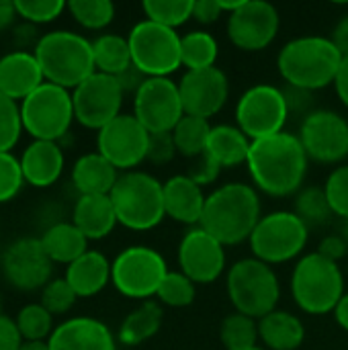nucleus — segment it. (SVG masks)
Wrapping results in <instances>:
<instances>
[{
	"mask_svg": "<svg viewBox=\"0 0 348 350\" xmlns=\"http://www.w3.org/2000/svg\"><path fill=\"white\" fill-rule=\"evenodd\" d=\"M308 162L310 158L299 137L281 131L252 142L246 166L260 193L269 197H289L302 189L308 174Z\"/></svg>",
	"mask_w": 348,
	"mask_h": 350,
	"instance_id": "1",
	"label": "nucleus"
},
{
	"mask_svg": "<svg viewBox=\"0 0 348 350\" xmlns=\"http://www.w3.org/2000/svg\"><path fill=\"white\" fill-rule=\"evenodd\" d=\"M260 195L246 183H228L207 195L201 228L224 246L248 242L260 221Z\"/></svg>",
	"mask_w": 348,
	"mask_h": 350,
	"instance_id": "2",
	"label": "nucleus"
},
{
	"mask_svg": "<svg viewBox=\"0 0 348 350\" xmlns=\"http://www.w3.org/2000/svg\"><path fill=\"white\" fill-rule=\"evenodd\" d=\"M343 53L336 49L330 37L306 35L291 39L283 45L277 57V68L287 86L302 90H322L334 84Z\"/></svg>",
	"mask_w": 348,
	"mask_h": 350,
	"instance_id": "3",
	"label": "nucleus"
},
{
	"mask_svg": "<svg viewBox=\"0 0 348 350\" xmlns=\"http://www.w3.org/2000/svg\"><path fill=\"white\" fill-rule=\"evenodd\" d=\"M35 57L49 84L74 90L96 72L92 41L74 31H49L39 37Z\"/></svg>",
	"mask_w": 348,
	"mask_h": 350,
	"instance_id": "4",
	"label": "nucleus"
},
{
	"mask_svg": "<svg viewBox=\"0 0 348 350\" xmlns=\"http://www.w3.org/2000/svg\"><path fill=\"white\" fill-rule=\"evenodd\" d=\"M109 197L113 201L119 226L127 230L148 232L160 226L166 217L164 183L148 172L131 170L119 174V180Z\"/></svg>",
	"mask_w": 348,
	"mask_h": 350,
	"instance_id": "5",
	"label": "nucleus"
},
{
	"mask_svg": "<svg viewBox=\"0 0 348 350\" xmlns=\"http://www.w3.org/2000/svg\"><path fill=\"white\" fill-rule=\"evenodd\" d=\"M291 295L297 308L310 316L334 314L345 297V275L338 262L318 252L299 258L291 275Z\"/></svg>",
	"mask_w": 348,
	"mask_h": 350,
	"instance_id": "6",
	"label": "nucleus"
},
{
	"mask_svg": "<svg viewBox=\"0 0 348 350\" xmlns=\"http://www.w3.org/2000/svg\"><path fill=\"white\" fill-rule=\"evenodd\" d=\"M228 297L238 314L260 320L279 310L281 285L271 265L258 258H242L230 271L226 279Z\"/></svg>",
	"mask_w": 348,
	"mask_h": 350,
	"instance_id": "7",
	"label": "nucleus"
},
{
	"mask_svg": "<svg viewBox=\"0 0 348 350\" xmlns=\"http://www.w3.org/2000/svg\"><path fill=\"white\" fill-rule=\"evenodd\" d=\"M21 119L23 129L33 139L59 144L76 121L72 92L62 86L43 82L35 92L21 100Z\"/></svg>",
	"mask_w": 348,
	"mask_h": 350,
	"instance_id": "8",
	"label": "nucleus"
},
{
	"mask_svg": "<svg viewBox=\"0 0 348 350\" xmlns=\"http://www.w3.org/2000/svg\"><path fill=\"white\" fill-rule=\"evenodd\" d=\"M310 240V228L295 211H273L260 217L248 244L254 258L267 265H285L297 258Z\"/></svg>",
	"mask_w": 348,
	"mask_h": 350,
	"instance_id": "9",
	"label": "nucleus"
},
{
	"mask_svg": "<svg viewBox=\"0 0 348 350\" xmlns=\"http://www.w3.org/2000/svg\"><path fill=\"white\" fill-rule=\"evenodd\" d=\"M180 37L174 29L152 21H139L131 27L127 41L133 66L148 78H168L180 62Z\"/></svg>",
	"mask_w": 348,
	"mask_h": 350,
	"instance_id": "10",
	"label": "nucleus"
},
{
	"mask_svg": "<svg viewBox=\"0 0 348 350\" xmlns=\"http://www.w3.org/2000/svg\"><path fill=\"white\" fill-rule=\"evenodd\" d=\"M166 275V260L150 246H129L111 260V283L127 299L150 301Z\"/></svg>",
	"mask_w": 348,
	"mask_h": 350,
	"instance_id": "11",
	"label": "nucleus"
},
{
	"mask_svg": "<svg viewBox=\"0 0 348 350\" xmlns=\"http://www.w3.org/2000/svg\"><path fill=\"white\" fill-rule=\"evenodd\" d=\"M289 119L283 88L273 84H254L238 98L236 125L250 139H265L283 131Z\"/></svg>",
	"mask_w": 348,
	"mask_h": 350,
	"instance_id": "12",
	"label": "nucleus"
},
{
	"mask_svg": "<svg viewBox=\"0 0 348 350\" xmlns=\"http://www.w3.org/2000/svg\"><path fill=\"white\" fill-rule=\"evenodd\" d=\"M123 98L125 92L115 76L94 72L72 90L74 117L82 127L101 131L121 115Z\"/></svg>",
	"mask_w": 348,
	"mask_h": 350,
	"instance_id": "13",
	"label": "nucleus"
},
{
	"mask_svg": "<svg viewBox=\"0 0 348 350\" xmlns=\"http://www.w3.org/2000/svg\"><path fill=\"white\" fill-rule=\"evenodd\" d=\"M4 281L16 291H41L53 273V262L47 256L41 238H18L6 246L0 256Z\"/></svg>",
	"mask_w": 348,
	"mask_h": 350,
	"instance_id": "14",
	"label": "nucleus"
},
{
	"mask_svg": "<svg viewBox=\"0 0 348 350\" xmlns=\"http://www.w3.org/2000/svg\"><path fill=\"white\" fill-rule=\"evenodd\" d=\"M133 117L148 133H170L185 117L178 82L170 78H148L133 94Z\"/></svg>",
	"mask_w": 348,
	"mask_h": 350,
	"instance_id": "15",
	"label": "nucleus"
},
{
	"mask_svg": "<svg viewBox=\"0 0 348 350\" xmlns=\"http://www.w3.org/2000/svg\"><path fill=\"white\" fill-rule=\"evenodd\" d=\"M297 137L308 158L318 164H340L348 158V121L336 111H312L302 119Z\"/></svg>",
	"mask_w": 348,
	"mask_h": 350,
	"instance_id": "16",
	"label": "nucleus"
},
{
	"mask_svg": "<svg viewBox=\"0 0 348 350\" xmlns=\"http://www.w3.org/2000/svg\"><path fill=\"white\" fill-rule=\"evenodd\" d=\"M150 133L131 115H119L96 135V152L105 156L117 170L131 172L148 158Z\"/></svg>",
	"mask_w": 348,
	"mask_h": 350,
	"instance_id": "17",
	"label": "nucleus"
},
{
	"mask_svg": "<svg viewBox=\"0 0 348 350\" xmlns=\"http://www.w3.org/2000/svg\"><path fill=\"white\" fill-rule=\"evenodd\" d=\"M281 27V16L271 2L242 0L240 8L228 14V37L242 51L269 47Z\"/></svg>",
	"mask_w": 348,
	"mask_h": 350,
	"instance_id": "18",
	"label": "nucleus"
},
{
	"mask_svg": "<svg viewBox=\"0 0 348 350\" xmlns=\"http://www.w3.org/2000/svg\"><path fill=\"white\" fill-rule=\"evenodd\" d=\"M178 267L195 285L217 281L226 269V246L201 226L191 228L178 244Z\"/></svg>",
	"mask_w": 348,
	"mask_h": 350,
	"instance_id": "19",
	"label": "nucleus"
},
{
	"mask_svg": "<svg viewBox=\"0 0 348 350\" xmlns=\"http://www.w3.org/2000/svg\"><path fill=\"white\" fill-rule=\"evenodd\" d=\"M178 90L185 115L209 121L226 107L230 96V80L217 66L207 70H193L185 72L183 80L178 82Z\"/></svg>",
	"mask_w": 348,
	"mask_h": 350,
	"instance_id": "20",
	"label": "nucleus"
},
{
	"mask_svg": "<svg viewBox=\"0 0 348 350\" xmlns=\"http://www.w3.org/2000/svg\"><path fill=\"white\" fill-rule=\"evenodd\" d=\"M47 345L49 350H117V338L105 322L76 316L55 326Z\"/></svg>",
	"mask_w": 348,
	"mask_h": 350,
	"instance_id": "21",
	"label": "nucleus"
},
{
	"mask_svg": "<svg viewBox=\"0 0 348 350\" xmlns=\"http://www.w3.org/2000/svg\"><path fill=\"white\" fill-rule=\"evenodd\" d=\"M45 82L33 51L16 49L0 57V92L16 103L25 100Z\"/></svg>",
	"mask_w": 348,
	"mask_h": 350,
	"instance_id": "22",
	"label": "nucleus"
},
{
	"mask_svg": "<svg viewBox=\"0 0 348 350\" xmlns=\"http://www.w3.org/2000/svg\"><path fill=\"white\" fill-rule=\"evenodd\" d=\"M205 193L189 174H174L164 183V211L166 217L197 228L205 209Z\"/></svg>",
	"mask_w": 348,
	"mask_h": 350,
	"instance_id": "23",
	"label": "nucleus"
},
{
	"mask_svg": "<svg viewBox=\"0 0 348 350\" xmlns=\"http://www.w3.org/2000/svg\"><path fill=\"white\" fill-rule=\"evenodd\" d=\"M18 162L27 185L35 189H47L59 180L66 158L62 152V144L33 139L21 154Z\"/></svg>",
	"mask_w": 348,
	"mask_h": 350,
	"instance_id": "24",
	"label": "nucleus"
},
{
	"mask_svg": "<svg viewBox=\"0 0 348 350\" xmlns=\"http://www.w3.org/2000/svg\"><path fill=\"white\" fill-rule=\"evenodd\" d=\"M72 224L90 242L107 238L119 221L109 195H80L72 209Z\"/></svg>",
	"mask_w": 348,
	"mask_h": 350,
	"instance_id": "25",
	"label": "nucleus"
},
{
	"mask_svg": "<svg viewBox=\"0 0 348 350\" xmlns=\"http://www.w3.org/2000/svg\"><path fill=\"white\" fill-rule=\"evenodd\" d=\"M64 279L78 297H94L111 283V262L103 252L88 250L66 267Z\"/></svg>",
	"mask_w": 348,
	"mask_h": 350,
	"instance_id": "26",
	"label": "nucleus"
},
{
	"mask_svg": "<svg viewBox=\"0 0 348 350\" xmlns=\"http://www.w3.org/2000/svg\"><path fill=\"white\" fill-rule=\"evenodd\" d=\"M119 170L98 152L80 156L72 166V185L78 195H111Z\"/></svg>",
	"mask_w": 348,
	"mask_h": 350,
	"instance_id": "27",
	"label": "nucleus"
},
{
	"mask_svg": "<svg viewBox=\"0 0 348 350\" xmlns=\"http://www.w3.org/2000/svg\"><path fill=\"white\" fill-rule=\"evenodd\" d=\"M258 340L267 350H297L306 340V328L295 314L275 310L258 320Z\"/></svg>",
	"mask_w": 348,
	"mask_h": 350,
	"instance_id": "28",
	"label": "nucleus"
},
{
	"mask_svg": "<svg viewBox=\"0 0 348 350\" xmlns=\"http://www.w3.org/2000/svg\"><path fill=\"white\" fill-rule=\"evenodd\" d=\"M41 244L53 265L59 262L68 267L88 252L86 236L72 221H57L49 226L41 236Z\"/></svg>",
	"mask_w": 348,
	"mask_h": 350,
	"instance_id": "29",
	"label": "nucleus"
},
{
	"mask_svg": "<svg viewBox=\"0 0 348 350\" xmlns=\"http://www.w3.org/2000/svg\"><path fill=\"white\" fill-rule=\"evenodd\" d=\"M250 139L242 133L238 125H215L207 142V156H211L222 168H234L246 164L250 152Z\"/></svg>",
	"mask_w": 348,
	"mask_h": 350,
	"instance_id": "30",
	"label": "nucleus"
},
{
	"mask_svg": "<svg viewBox=\"0 0 348 350\" xmlns=\"http://www.w3.org/2000/svg\"><path fill=\"white\" fill-rule=\"evenodd\" d=\"M164 322V310L158 301H142L119 326L117 340L125 347H139L146 340L154 338Z\"/></svg>",
	"mask_w": 348,
	"mask_h": 350,
	"instance_id": "31",
	"label": "nucleus"
},
{
	"mask_svg": "<svg viewBox=\"0 0 348 350\" xmlns=\"http://www.w3.org/2000/svg\"><path fill=\"white\" fill-rule=\"evenodd\" d=\"M92 55H94V68L101 74L107 76H119L123 74L133 62H131V49L127 37L105 33L98 35L92 41Z\"/></svg>",
	"mask_w": 348,
	"mask_h": 350,
	"instance_id": "32",
	"label": "nucleus"
},
{
	"mask_svg": "<svg viewBox=\"0 0 348 350\" xmlns=\"http://www.w3.org/2000/svg\"><path fill=\"white\" fill-rule=\"evenodd\" d=\"M217 55L219 45L209 31H191L180 37V62L187 72L215 68Z\"/></svg>",
	"mask_w": 348,
	"mask_h": 350,
	"instance_id": "33",
	"label": "nucleus"
},
{
	"mask_svg": "<svg viewBox=\"0 0 348 350\" xmlns=\"http://www.w3.org/2000/svg\"><path fill=\"white\" fill-rule=\"evenodd\" d=\"M211 135V125L207 119L185 115L178 125L172 129V139L176 146V152L185 158H199L207 152V142Z\"/></svg>",
	"mask_w": 348,
	"mask_h": 350,
	"instance_id": "34",
	"label": "nucleus"
},
{
	"mask_svg": "<svg viewBox=\"0 0 348 350\" xmlns=\"http://www.w3.org/2000/svg\"><path fill=\"white\" fill-rule=\"evenodd\" d=\"M219 338L226 350H244L258 347V320L244 314H230L219 326Z\"/></svg>",
	"mask_w": 348,
	"mask_h": 350,
	"instance_id": "35",
	"label": "nucleus"
},
{
	"mask_svg": "<svg viewBox=\"0 0 348 350\" xmlns=\"http://www.w3.org/2000/svg\"><path fill=\"white\" fill-rule=\"evenodd\" d=\"M25 342H47L53 334V316L41 304H27L14 318Z\"/></svg>",
	"mask_w": 348,
	"mask_h": 350,
	"instance_id": "36",
	"label": "nucleus"
},
{
	"mask_svg": "<svg viewBox=\"0 0 348 350\" xmlns=\"http://www.w3.org/2000/svg\"><path fill=\"white\" fill-rule=\"evenodd\" d=\"M66 10L82 29L88 31H101L115 18V4L111 0H70Z\"/></svg>",
	"mask_w": 348,
	"mask_h": 350,
	"instance_id": "37",
	"label": "nucleus"
},
{
	"mask_svg": "<svg viewBox=\"0 0 348 350\" xmlns=\"http://www.w3.org/2000/svg\"><path fill=\"white\" fill-rule=\"evenodd\" d=\"M142 8L148 21L176 31L180 25L193 18L195 0H146Z\"/></svg>",
	"mask_w": 348,
	"mask_h": 350,
	"instance_id": "38",
	"label": "nucleus"
},
{
	"mask_svg": "<svg viewBox=\"0 0 348 350\" xmlns=\"http://www.w3.org/2000/svg\"><path fill=\"white\" fill-rule=\"evenodd\" d=\"M295 213L308 228H320L330 221L334 215L326 197V191L320 187H310L297 193L295 199Z\"/></svg>",
	"mask_w": 348,
	"mask_h": 350,
	"instance_id": "39",
	"label": "nucleus"
},
{
	"mask_svg": "<svg viewBox=\"0 0 348 350\" xmlns=\"http://www.w3.org/2000/svg\"><path fill=\"white\" fill-rule=\"evenodd\" d=\"M158 304L168 308H189L197 297V285L180 271H168L158 293Z\"/></svg>",
	"mask_w": 348,
	"mask_h": 350,
	"instance_id": "40",
	"label": "nucleus"
},
{
	"mask_svg": "<svg viewBox=\"0 0 348 350\" xmlns=\"http://www.w3.org/2000/svg\"><path fill=\"white\" fill-rule=\"evenodd\" d=\"M23 131L21 103L0 92V152H10L18 144Z\"/></svg>",
	"mask_w": 348,
	"mask_h": 350,
	"instance_id": "41",
	"label": "nucleus"
},
{
	"mask_svg": "<svg viewBox=\"0 0 348 350\" xmlns=\"http://www.w3.org/2000/svg\"><path fill=\"white\" fill-rule=\"evenodd\" d=\"M16 14L31 25H47L62 16L68 8L64 0H14Z\"/></svg>",
	"mask_w": 348,
	"mask_h": 350,
	"instance_id": "42",
	"label": "nucleus"
},
{
	"mask_svg": "<svg viewBox=\"0 0 348 350\" xmlns=\"http://www.w3.org/2000/svg\"><path fill=\"white\" fill-rule=\"evenodd\" d=\"M78 295L70 287L66 279H51L43 289H41V299L39 304L51 314V316H64L76 306Z\"/></svg>",
	"mask_w": 348,
	"mask_h": 350,
	"instance_id": "43",
	"label": "nucleus"
},
{
	"mask_svg": "<svg viewBox=\"0 0 348 350\" xmlns=\"http://www.w3.org/2000/svg\"><path fill=\"white\" fill-rule=\"evenodd\" d=\"M330 209L334 215L348 221V164L336 166L324 185Z\"/></svg>",
	"mask_w": 348,
	"mask_h": 350,
	"instance_id": "44",
	"label": "nucleus"
},
{
	"mask_svg": "<svg viewBox=\"0 0 348 350\" xmlns=\"http://www.w3.org/2000/svg\"><path fill=\"white\" fill-rule=\"evenodd\" d=\"M25 185L18 158L10 152H0V205L12 201Z\"/></svg>",
	"mask_w": 348,
	"mask_h": 350,
	"instance_id": "45",
	"label": "nucleus"
},
{
	"mask_svg": "<svg viewBox=\"0 0 348 350\" xmlns=\"http://www.w3.org/2000/svg\"><path fill=\"white\" fill-rule=\"evenodd\" d=\"M176 154V146L172 139V131L170 133H150V146H148V162L162 166L166 162H170Z\"/></svg>",
	"mask_w": 348,
	"mask_h": 350,
	"instance_id": "46",
	"label": "nucleus"
},
{
	"mask_svg": "<svg viewBox=\"0 0 348 350\" xmlns=\"http://www.w3.org/2000/svg\"><path fill=\"white\" fill-rule=\"evenodd\" d=\"M224 168L211 158V156H207V154H203V156H199V158H195V162L191 164V168H189V176L199 185V187H205V185H209V183H213L217 176H219V172H222Z\"/></svg>",
	"mask_w": 348,
	"mask_h": 350,
	"instance_id": "47",
	"label": "nucleus"
},
{
	"mask_svg": "<svg viewBox=\"0 0 348 350\" xmlns=\"http://www.w3.org/2000/svg\"><path fill=\"white\" fill-rule=\"evenodd\" d=\"M283 94H285L289 115H302L306 119L312 113V92L310 90H302V88H295V86H285Z\"/></svg>",
	"mask_w": 348,
	"mask_h": 350,
	"instance_id": "48",
	"label": "nucleus"
},
{
	"mask_svg": "<svg viewBox=\"0 0 348 350\" xmlns=\"http://www.w3.org/2000/svg\"><path fill=\"white\" fill-rule=\"evenodd\" d=\"M25 345L16 322L8 316H0V350H21Z\"/></svg>",
	"mask_w": 348,
	"mask_h": 350,
	"instance_id": "49",
	"label": "nucleus"
},
{
	"mask_svg": "<svg viewBox=\"0 0 348 350\" xmlns=\"http://www.w3.org/2000/svg\"><path fill=\"white\" fill-rule=\"evenodd\" d=\"M318 254H322L324 258H328L332 262H340L348 254V242L343 236H326L320 242Z\"/></svg>",
	"mask_w": 348,
	"mask_h": 350,
	"instance_id": "50",
	"label": "nucleus"
},
{
	"mask_svg": "<svg viewBox=\"0 0 348 350\" xmlns=\"http://www.w3.org/2000/svg\"><path fill=\"white\" fill-rule=\"evenodd\" d=\"M219 16H224V10L219 6V0H195L193 18L201 25H211Z\"/></svg>",
	"mask_w": 348,
	"mask_h": 350,
	"instance_id": "51",
	"label": "nucleus"
},
{
	"mask_svg": "<svg viewBox=\"0 0 348 350\" xmlns=\"http://www.w3.org/2000/svg\"><path fill=\"white\" fill-rule=\"evenodd\" d=\"M148 80V76L144 74V72H139L133 64L123 72V74H119L117 76V82L121 84V88H123V92L127 94V92H137L139 88H142V84Z\"/></svg>",
	"mask_w": 348,
	"mask_h": 350,
	"instance_id": "52",
	"label": "nucleus"
},
{
	"mask_svg": "<svg viewBox=\"0 0 348 350\" xmlns=\"http://www.w3.org/2000/svg\"><path fill=\"white\" fill-rule=\"evenodd\" d=\"M330 39H332V43L336 45V49L343 53V57H348V14L347 16H343V18L336 23V27H334Z\"/></svg>",
	"mask_w": 348,
	"mask_h": 350,
	"instance_id": "53",
	"label": "nucleus"
},
{
	"mask_svg": "<svg viewBox=\"0 0 348 350\" xmlns=\"http://www.w3.org/2000/svg\"><path fill=\"white\" fill-rule=\"evenodd\" d=\"M334 90H336L340 103L348 109V57H343V64L334 78Z\"/></svg>",
	"mask_w": 348,
	"mask_h": 350,
	"instance_id": "54",
	"label": "nucleus"
},
{
	"mask_svg": "<svg viewBox=\"0 0 348 350\" xmlns=\"http://www.w3.org/2000/svg\"><path fill=\"white\" fill-rule=\"evenodd\" d=\"M16 8H14V2H8V0H0V33L6 31L14 18H16Z\"/></svg>",
	"mask_w": 348,
	"mask_h": 350,
	"instance_id": "55",
	"label": "nucleus"
},
{
	"mask_svg": "<svg viewBox=\"0 0 348 350\" xmlns=\"http://www.w3.org/2000/svg\"><path fill=\"white\" fill-rule=\"evenodd\" d=\"M334 320H336V324L348 332V293H345V297L340 299V304L336 306V310H334Z\"/></svg>",
	"mask_w": 348,
	"mask_h": 350,
	"instance_id": "56",
	"label": "nucleus"
},
{
	"mask_svg": "<svg viewBox=\"0 0 348 350\" xmlns=\"http://www.w3.org/2000/svg\"><path fill=\"white\" fill-rule=\"evenodd\" d=\"M21 350H49L47 342H25Z\"/></svg>",
	"mask_w": 348,
	"mask_h": 350,
	"instance_id": "57",
	"label": "nucleus"
},
{
	"mask_svg": "<svg viewBox=\"0 0 348 350\" xmlns=\"http://www.w3.org/2000/svg\"><path fill=\"white\" fill-rule=\"evenodd\" d=\"M343 238H345V240L348 242V221H347V228H345V234H343Z\"/></svg>",
	"mask_w": 348,
	"mask_h": 350,
	"instance_id": "58",
	"label": "nucleus"
},
{
	"mask_svg": "<svg viewBox=\"0 0 348 350\" xmlns=\"http://www.w3.org/2000/svg\"><path fill=\"white\" fill-rule=\"evenodd\" d=\"M244 350H267L265 347H252V349H244Z\"/></svg>",
	"mask_w": 348,
	"mask_h": 350,
	"instance_id": "59",
	"label": "nucleus"
},
{
	"mask_svg": "<svg viewBox=\"0 0 348 350\" xmlns=\"http://www.w3.org/2000/svg\"><path fill=\"white\" fill-rule=\"evenodd\" d=\"M0 316H2V299H0Z\"/></svg>",
	"mask_w": 348,
	"mask_h": 350,
	"instance_id": "60",
	"label": "nucleus"
}]
</instances>
